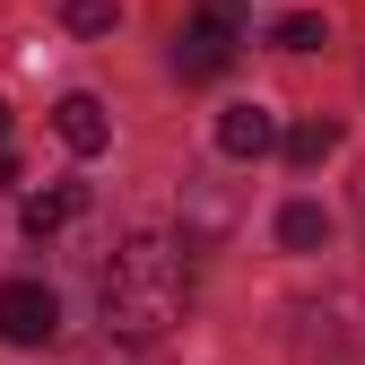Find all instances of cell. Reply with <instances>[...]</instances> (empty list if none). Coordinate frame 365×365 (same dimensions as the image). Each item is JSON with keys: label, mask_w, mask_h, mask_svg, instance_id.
Returning <instances> with one entry per match:
<instances>
[{"label": "cell", "mask_w": 365, "mask_h": 365, "mask_svg": "<svg viewBox=\"0 0 365 365\" xmlns=\"http://www.w3.org/2000/svg\"><path fill=\"white\" fill-rule=\"evenodd\" d=\"M279 43H287V53H322V43H331V26L296 9V18H279Z\"/></svg>", "instance_id": "30bf717a"}, {"label": "cell", "mask_w": 365, "mask_h": 365, "mask_svg": "<svg viewBox=\"0 0 365 365\" xmlns=\"http://www.w3.org/2000/svg\"><path fill=\"white\" fill-rule=\"evenodd\" d=\"M61 26L70 35H113L122 26V0H61Z\"/></svg>", "instance_id": "9c48e42d"}, {"label": "cell", "mask_w": 365, "mask_h": 365, "mask_svg": "<svg viewBox=\"0 0 365 365\" xmlns=\"http://www.w3.org/2000/svg\"><path fill=\"white\" fill-rule=\"evenodd\" d=\"M279 244H287V252H322V244H331V217L313 209V200H287V209H279Z\"/></svg>", "instance_id": "ba28073f"}, {"label": "cell", "mask_w": 365, "mask_h": 365, "mask_svg": "<svg viewBox=\"0 0 365 365\" xmlns=\"http://www.w3.org/2000/svg\"><path fill=\"white\" fill-rule=\"evenodd\" d=\"M217 148L226 157H269V148H279V113H269V105H226L217 113Z\"/></svg>", "instance_id": "277c9868"}, {"label": "cell", "mask_w": 365, "mask_h": 365, "mask_svg": "<svg viewBox=\"0 0 365 365\" xmlns=\"http://www.w3.org/2000/svg\"><path fill=\"white\" fill-rule=\"evenodd\" d=\"M279 148H287V165L304 174V165H322V157L339 148V122H331V113H313V122H296V130H287Z\"/></svg>", "instance_id": "8992f818"}, {"label": "cell", "mask_w": 365, "mask_h": 365, "mask_svg": "<svg viewBox=\"0 0 365 365\" xmlns=\"http://www.w3.org/2000/svg\"><path fill=\"white\" fill-rule=\"evenodd\" d=\"M235 43H244V0H200V18L182 26V43H174V70L182 78H226Z\"/></svg>", "instance_id": "7a4b0ae2"}, {"label": "cell", "mask_w": 365, "mask_h": 365, "mask_svg": "<svg viewBox=\"0 0 365 365\" xmlns=\"http://www.w3.org/2000/svg\"><path fill=\"white\" fill-rule=\"evenodd\" d=\"M0 140H9V105H0Z\"/></svg>", "instance_id": "7c38bea8"}, {"label": "cell", "mask_w": 365, "mask_h": 365, "mask_svg": "<svg viewBox=\"0 0 365 365\" xmlns=\"http://www.w3.org/2000/svg\"><path fill=\"white\" fill-rule=\"evenodd\" d=\"M53 331H61V296L43 279H9L0 287V339L9 348H53Z\"/></svg>", "instance_id": "3957f363"}, {"label": "cell", "mask_w": 365, "mask_h": 365, "mask_svg": "<svg viewBox=\"0 0 365 365\" xmlns=\"http://www.w3.org/2000/svg\"><path fill=\"white\" fill-rule=\"evenodd\" d=\"M182 304H192V244H174V235H130L96 269V322L122 348L165 339L182 322Z\"/></svg>", "instance_id": "6da1fadb"}, {"label": "cell", "mask_w": 365, "mask_h": 365, "mask_svg": "<svg viewBox=\"0 0 365 365\" xmlns=\"http://www.w3.org/2000/svg\"><path fill=\"white\" fill-rule=\"evenodd\" d=\"M78 200H87L78 182H53V192H35V200H26V235H61V226L78 217Z\"/></svg>", "instance_id": "52a82bcc"}, {"label": "cell", "mask_w": 365, "mask_h": 365, "mask_svg": "<svg viewBox=\"0 0 365 365\" xmlns=\"http://www.w3.org/2000/svg\"><path fill=\"white\" fill-rule=\"evenodd\" d=\"M70 365H130V356H113V339H105V348H87V356H70Z\"/></svg>", "instance_id": "8fae6325"}, {"label": "cell", "mask_w": 365, "mask_h": 365, "mask_svg": "<svg viewBox=\"0 0 365 365\" xmlns=\"http://www.w3.org/2000/svg\"><path fill=\"white\" fill-rule=\"evenodd\" d=\"M53 130H61L78 157H96V148L113 140V122H105V105H96V96H61V105H53Z\"/></svg>", "instance_id": "5b68a950"}]
</instances>
